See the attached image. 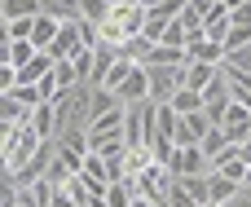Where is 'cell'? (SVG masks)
Listing matches in <instances>:
<instances>
[{"label":"cell","instance_id":"1","mask_svg":"<svg viewBox=\"0 0 251 207\" xmlns=\"http://www.w3.org/2000/svg\"><path fill=\"white\" fill-rule=\"evenodd\" d=\"M35 150H40V137H35L31 119H26V124H9V128H0V155H4V172H22V168L35 159Z\"/></svg>","mask_w":251,"mask_h":207},{"label":"cell","instance_id":"2","mask_svg":"<svg viewBox=\"0 0 251 207\" xmlns=\"http://www.w3.org/2000/svg\"><path fill=\"white\" fill-rule=\"evenodd\" d=\"M141 26H146V4H115L110 9V18L101 22V44H128L132 35H141Z\"/></svg>","mask_w":251,"mask_h":207},{"label":"cell","instance_id":"3","mask_svg":"<svg viewBox=\"0 0 251 207\" xmlns=\"http://www.w3.org/2000/svg\"><path fill=\"white\" fill-rule=\"evenodd\" d=\"M124 137L128 146H150L159 137V102H137V106H124Z\"/></svg>","mask_w":251,"mask_h":207},{"label":"cell","instance_id":"4","mask_svg":"<svg viewBox=\"0 0 251 207\" xmlns=\"http://www.w3.org/2000/svg\"><path fill=\"white\" fill-rule=\"evenodd\" d=\"M229 106H234V93H229V79H225V71H221V75H216V79L203 88V110H207V119L221 128V124H225V110H229Z\"/></svg>","mask_w":251,"mask_h":207},{"label":"cell","instance_id":"5","mask_svg":"<svg viewBox=\"0 0 251 207\" xmlns=\"http://www.w3.org/2000/svg\"><path fill=\"white\" fill-rule=\"evenodd\" d=\"M79 53H84V31H79V22H62L57 40L49 44V57H53V62H75Z\"/></svg>","mask_w":251,"mask_h":207},{"label":"cell","instance_id":"6","mask_svg":"<svg viewBox=\"0 0 251 207\" xmlns=\"http://www.w3.org/2000/svg\"><path fill=\"white\" fill-rule=\"evenodd\" d=\"M146 71H150V102H172L176 88L185 84L181 79L185 66H146Z\"/></svg>","mask_w":251,"mask_h":207},{"label":"cell","instance_id":"7","mask_svg":"<svg viewBox=\"0 0 251 207\" xmlns=\"http://www.w3.org/2000/svg\"><path fill=\"white\" fill-rule=\"evenodd\" d=\"M172 177H212V159L203 155V146H176V159H172V168H168Z\"/></svg>","mask_w":251,"mask_h":207},{"label":"cell","instance_id":"8","mask_svg":"<svg viewBox=\"0 0 251 207\" xmlns=\"http://www.w3.org/2000/svg\"><path fill=\"white\" fill-rule=\"evenodd\" d=\"M221 128L229 132V141H234V146L251 141V110L243 106V102H234V106L225 110V124H221Z\"/></svg>","mask_w":251,"mask_h":207},{"label":"cell","instance_id":"9","mask_svg":"<svg viewBox=\"0 0 251 207\" xmlns=\"http://www.w3.org/2000/svg\"><path fill=\"white\" fill-rule=\"evenodd\" d=\"M115 97H119L124 106H137V102H146V97H150V71H146V66H137V71H132V79H128V84H124Z\"/></svg>","mask_w":251,"mask_h":207},{"label":"cell","instance_id":"10","mask_svg":"<svg viewBox=\"0 0 251 207\" xmlns=\"http://www.w3.org/2000/svg\"><path fill=\"white\" fill-rule=\"evenodd\" d=\"M35 53H40V49H35L31 40H4V53H0V62H4V66H13V71H22L26 62H35Z\"/></svg>","mask_w":251,"mask_h":207},{"label":"cell","instance_id":"11","mask_svg":"<svg viewBox=\"0 0 251 207\" xmlns=\"http://www.w3.org/2000/svg\"><path fill=\"white\" fill-rule=\"evenodd\" d=\"M185 57L190 62H207V66H225V44H216V40H194L190 49H185Z\"/></svg>","mask_w":251,"mask_h":207},{"label":"cell","instance_id":"12","mask_svg":"<svg viewBox=\"0 0 251 207\" xmlns=\"http://www.w3.org/2000/svg\"><path fill=\"white\" fill-rule=\"evenodd\" d=\"M216 75H221V66H207V62H185V71H181V79H185V84H181V88L203 93V88H207Z\"/></svg>","mask_w":251,"mask_h":207},{"label":"cell","instance_id":"13","mask_svg":"<svg viewBox=\"0 0 251 207\" xmlns=\"http://www.w3.org/2000/svg\"><path fill=\"white\" fill-rule=\"evenodd\" d=\"M31 128H35L40 141H53V137H57V106H53V102L35 106V110H31Z\"/></svg>","mask_w":251,"mask_h":207},{"label":"cell","instance_id":"14","mask_svg":"<svg viewBox=\"0 0 251 207\" xmlns=\"http://www.w3.org/2000/svg\"><path fill=\"white\" fill-rule=\"evenodd\" d=\"M57 31H62V22L49 18V13H40V18H35V31H31V44H35L40 53H49V44L57 40Z\"/></svg>","mask_w":251,"mask_h":207},{"label":"cell","instance_id":"15","mask_svg":"<svg viewBox=\"0 0 251 207\" xmlns=\"http://www.w3.org/2000/svg\"><path fill=\"white\" fill-rule=\"evenodd\" d=\"M238 194H243V185H238V181H229V177H216V172H212V203H207V207H229Z\"/></svg>","mask_w":251,"mask_h":207},{"label":"cell","instance_id":"16","mask_svg":"<svg viewBox=\"0 0 251 207\" xmlns=\"http://www.w3.org/2000/svg\"><path fill=\"white\" fill-rule=\"evenodd\" d=\"M229 26H234V22H229V9H225V4H216V9L207 13V26H203V35H207V40H216V44H225Z\"/></svg>","mask_w":251,"mask_h":207},{"label":"cell","instance_id":"17","mask_svg":"<svg viewBox=\"0 0 251 207\" xmlns=\"http://www.w3.org/2000/svg\"><path fill=\"white\" fill-rule=\"evenodd\" d=\"M190 57H185V49H176V44H154V53L146 57V66H185Z\"/></svg>","mask_w":251,"mask_h":207},{"label":"cell","instance_id":"18","mask_svg":"<svg viewBox=\"0 0 251 207\" xmlns=\"http://www.w3.org/2000/svg\"><path fill=\"white\" fill-rule=\"evenodd\" d=\"M40 0H0V18L13 22V18H40Z\"/></svg>","mask_w":251,"mask_h":207},{"label":"cell","instance_id":"19","mask_svg":"<svg viewBox=\"0 0 251 207\" xmlns=\"http://www.w3.org/2000/svg\"><path fill=\"white\" fill-rule=\"evenodd\" d=\"M40 9L57 22H79V0H40Z\"/></svg>","mask_w":251,"mask_h":207},{"label":"cell","instance_id":"20","mask_svg":"<svg viewBox=\"0 0 251 207\" xmlns=\"http://www.w3.org/2000/svg\"><path fill=\"white\" fill-rule=\"evenodd\" d=\"M181 185H185V194L194 199L199 207H207L212 203V177H176Z\"/></svg>","mask_w":251,"mask_h":207},{"label":"cell","instance_id":"21","mask_svg":"<svg viewBox=\"0 0 251 207\" xmlns=\"http://www.w3.org/2000/svg\"><path fill=\"white\" fill-rule=\"evenodd\" d=\"M168 106H172V110H176V115L185 119V115H194V110H203V93H194V88H176V97H172Z\"/></svg>","mask_w":251,"mask_h":207},{"label":"cell","instance_id":"22","mask_svg":"<svg viewBox=\"0 0 251 207\" xmlns=\"http://www.w3.org/2000/svg\"><path fill=\"white\" fill-rule=\"evenodd\" d=\"M132 71H137V62H128V57H119L115 66H110V75H106V84L101 88H110V93H119L128 79H132Z\"/></svg>","mask_w":251,"mask_h":207},{"label":"cell","instance_id":"23","mask_svg":"<svg viewBox=\"0 0 251 207\" xmlns=\"http://www.w3.org/2000/svg\"><path fill=\"white\" fill-rule=\"evenodd\" d=\"M110 9H115L110 0H79V18L93 22V26H101V22L110 18Z\"/></svg>","mask_w":251,"mask_h":207},{"label":"cell","instance_id":"24","mask_svg":"<svg viewBox=\"0 0 251 207\" xmlns=\"http://www.w3.org/2000/svg\"><path fill=\"white\" fill-rule=\"evenodd\" d=\"M229 146H234V141H229V132H225V128H212V132L203 137V155H207V159H221Z\"/></svg>","mask_w":251,"mask_h":207},{"label":"cell","instance_id":"25","mask_svg":"<svg viewBox=\"0 0 251 207\" xmlns=\"http://www.w3.org/2000/svg\"><path fill=\"white\" fill-rule=\"evenodd\" d=\"M137 203V190L128 185V181H115L110 190H106V207H132Z\"/></svg>","mask_w":251,"mask_h":207},{"label":"cell","instance_id":"26","mask_svg":"<svg viewBox=\"0 0 251 207\" xmlns=\"http://www.w3.org/2000/svg\"><path fill=\"white\" fill-rule=\"evenodd\" d=\"M31 31H35V18H13V22H4L0 44H4V40H31Z\"/></svg>","mask_w":251,"mask_h":207},{"label":"cell","instance_id":"27","mask_svg":"<svg viewBox=\"0 0 251 207\" xmlns=\"http://www.w3.org/2000/svg\"><path fill=\"white\" fill-rule=\"evenodd\" d=\"M0 97H13L18 106H26V110H35V106H44V97H40V88H26V84H18V88H9V93H0Z\"/></svg>","mask_w":251,"mask_h":207},{"label":"cell","instance_id":"28","mask_svg":"<svg viewBox=\"0 0 251 207\" xmlns=\"http://www.w3.org/2000/svg\"><path fill=\"white\" fill-rule=\"evenodd\" d=\"M163 207H199L190 194H185V185L181 181H172V190H168V199H163Z\"/></svg>","mask_w":251,"mask_h":207},{"label":"cell","instance_id":"29","mask_svg":"<svg viewBox=\"0 0 251 207\" xmlns=\"http://www.w3.org/2000/svg\"><path fill=\"white\" fill-rule=\"evenodd\" d=\"M229 22H234L238 31H251V0H247V4H238V9H229Z\"/></svg>","mask_w":251,"mask_h":207},{"label":"cell","instance_id":"30","mask_svg":"<svg viewBox=\"0 0 251 207\" xmlns=\"http://www.w3.org/2000/svg\"><path fill=\"white\" fill-rule=\"evenodd\" d=\"M229 207H251V194H247V190H243V194H238V199H234V203H229Z\"/></svg>","mask_w":251,"mask_h":207},{"label":"cell","instance_id":"31","mask_svg":"<svg viewBox=\"0 0 251 207\" xmlns=\"http://www.w3.org/2000/svg\"><path fill=\"white\" fill-rule=\"evenodd\" d=\"M243 190H251V168H247V177H243Z\"/></svg>","mask_w":251,"mask_h":207},{"label":"cell","instance_id":"32","mask_svg":"<svg viewBox=\"0 0 251 207\" xmlns=\"http://www.w3.org/2000/svg\"><path fill=\"white\" fill-rule=\"evenodd\" d=\"M110 4H119V0H110Z\"/></svg>","mask_w":251,"mask_h":207},{"label":"cell","instance_id":"33","mask_svg":"<svg viewBox=\"0 0 251 207\" xmlns=\"http://www.w3.org/2000/svg\"><path fill=\"white\" fill-rule=\"evenodd\" d=\"M247 194H251V190H247Z\"/></svg>","mask_w":251,"mask_h":207}]
</instances>
